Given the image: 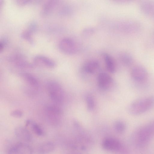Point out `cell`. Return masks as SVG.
I'll return each mask as SVG.
<instances>
[{"label": "cell", "mask_w": 154, "mask_h": 154, "mask_svg": "<svg viewBox=\"0 0 154 154\" xmlns=\"http://www.w3.org/2000/svg\"><path fill=\"white\" fill-rule=\"evenodd\" d=\"M154 106V97L148 96L137 99L131 103L128 108L129 113L133 116L143 114Z\"/></svg>", "instance_id": "6da1fadb"}, {"label": "cell", "mask_w": 154, "mask_h": 154, "mask_svg": "<svg viewBox=\"0 0 154 154\" xmlns=\"http://www.w3.org/2000/svg\"><path fill=\"white\" fill-rule=\"evenodd\" d=\"M153 136L147 124L134 131L132 137V143L137 148H143L148 144Z\"/></svg>", "instance_id": "7a4b0ae2"}, {"label": "cell", "mask_w": 154, "mask_h": 154, "mask_svg": "<svg viewBox=\"0 0 154 154\" xmlns=\"http://www.w3.org/2000/svg\"><path fill=\"white\" fill-rule=\"evenodd\" d=\"M131 76L135 87L148 84V72L144 67L141 65H136L132 68Z\"/></svg>", "instance_id": "3957f363"}, {"label": "cell", "mask_w": 154, "mask_h": 154, "mask_svg": "<svg viewBox=\"0 0 154 154\" xmlns=\"http://www.w3.org/2000/svg\"><path fill=\"white\" fill-rule=\"evenodd\" d=\"M47 88L49 97L54 103L58 105L61 103L64 93L60 85L56 82L51 81L48 83Z\"/></svg>", "instance_id": "277c9868"}, {"label": "cell", "mask_w": 154, "mask_h": 154, "mask_svg": "<svg viewBox=\"0 0 154 154\" xmlns=\"http://www.w3.org/2000/svg\"><path fill=\"white\" fill-rule=\"evenodd\" d=\"M45 113L48 121L52 125H58L61 120L62 111L58 105H47L45 109Z\"/></svg>", "instance_id": "5b68a950"}, {"label": "cell", "mask_w": 154, "mask_h": 154, "mask_svg": "<svg viewBox=\"0 0 154 154\" xmlns=\"http://www.w3.org/2000/svg\"><path fill=\"white\" fill-rule=\"evenodd\" d=\"M58 47L63 53L67 55H73L78 51V46L72 39L68 37L62 39L59 42Z\"/></svg>", "instance_id": "8992f818"}, {"label": "cell", "mask_w": 154, "mask_h": 154, "mask_svg": "<svg viewBox=\"0 0 154 154\" xmlns=\"http://www.w3.org/2000/svg\"><path fill=\"white\" fill-rule=\"evenodd\" d=\"M8 154H33V150L29 145L19 143L11 147L9 149Z\"/></svg>", "instance_id": "52a82bcc"}, {"label": "cell", "mask_w": 154, "mask_h": 154, "mask_svg": "<svg viewBox=\"0 0 154 154\" xmlns=\"http://www.w3.org/2000/svg\"><path fill=\"white\" fill-rule=\"evenodd\" d=\"M14 134L19 139L26 142H30L32 140V136L28 130L22 126L17 127L14 129Z\"/></svg>", "instance_id": "ba28073f"}, {"label": "cell", "mask_w": 154, "mask_h": 154, "mask_svg": "<svg viewBox=\"0 0 154 154\" xmlns=\"http://www.w3.org/2000/svg\"><path fill=\"white\" fill-rule=\"evenodd\" d=\"M33 62L36 65L44 66L48 68H53L55 67V62L51 59L42 55H37L33 59Z\"/></svg>", "instance_id": "9c48e42d"}, {"label": "cell", "mask_w": 154, "mask_h": 154, "mask_svg": "<svg viewBox=\"0 0 154 154\" xmlns=\"http://www.w3.org/2000/svg\"><path fill=\"white\" fill-rule=\"evenodd\" d=\"M103 148L109 150H117L120 149L121 145L120 142L116 139L111 137L105 139L103 141Z\"/></svg>", "instance_id": "30bf717a"}, {"label": "cell", "mask_w": 154, "mask_h": 154, "mask_svg": "<svg viewBox=\"0 0 154 154\" xmlns=\"http://www.w3.org/2000/svg\"><path fill=\"white\" fill-rule=\"evenodd\" d=\"M98 81L99 86L103 89H107L109 88L112 82V79L111 77L107 73L104 72L99 74Z\"/></svg>", "instance_id": "8fae6325"}, {"label": "cell", "mask_w": 154, "mask_h": 154, "mask_svg": "<svg viewBox=\"0 0 154 154\" xmlns=\"http://www.w3.org/2000/svg\"><path fill=\"white\" fill-rule=\"evenodd\" d=\"M26 126L29 127L35 134L38 136H42L45 134L44 131L41 126L32 120H26Z\"/></svg>", "instance_id": "7c38bea8"}, {"label": "cell", "mask_w": 154, "mask_h": 154, "mask_svg": "<svg viewBox=\"0 0 154 154\" xmlns=\"http://www.w3.org/2000/svg\"><path fill=\"white\" fill-rule=\"evenodd\" d=\"M21 76L24 81L30 86L35 88L38 87V82L36 78L33 75L27 72H23Z\"/></svg>", "instance_id": "4fadbf2b"}, {"label": "cell", "mask_w": 154, "mask_h": 154, "mask_svg": "<svg viewBox=\"0 0 154 154\" xmlns=\"http://www.w3.org/2000/svg\"><path fill=\"white\" fill-rule=\"evenodd\" d=\"M54 143L51 142H47L41 144L38 148V152L39 154H47L55 149Z\"/></svg>", "instance_id": "5bb4252c"}, {"label": "cell", "mask_w": 154, "mask_h": 154, "mask_svg": "<svg viewBox=\"0 0 154 154\" xmlns=\"http://www.w3.org/2000/svg\"><path fill=\"white\" fill-rule=\"evenodd\" d=\"M57 1L55 0L49 1L45 2L42 8L41 13L44 16L49 14L56 7Z\"/></svg>", "instance_id": "9a60e30c"}, {"label": "cell", "mask_w": 154, "mask_h": 154, "mask_svg": "<svg viewBox=\"0 0 154 154\" xmlns=\"http://www.w3.org/2000/svg\"><path fill=\"white\" fill-rule=\"evenodd\" d=\"M99 67V63L98 61L96 60H92L85 64L84 66V69L87 73H93L97 71Z\"/></svg>", "instance_id": "2e32d148"}, {"label": "cell", "mask_w": 154, "mask_h": 154, "mask_svg": "<svg viewBox=\"0 0 154 154\" xmlns=\"http://www.w3.org/2000/svg\"><path fill=\"white\" fill-rule=\"evenodd\" d=\"M103 57L107 69L110 72L114 73L115 70V66L113 58L107 53L103 54Z\"/></svg>", "instance_id": "e0dca14e"}, {"label": "cell", "mask_w": 154, "mask_h": 154, "mask_svg": "<svg viewBox=\"0 0 154 154\" xmlns=\"http://www.w3.org/2000/svg\"><path fill=\"white\" fill-rule=\"evenodd\" d=\"M120 58L122 63L126 66H130L133 62L132 57L126 53L122 54L121 55Z\"/></svg>", "instance_id": "ac0fdd59"}, {"label": "cell", "mask_w": 154, "mask_h": 154, "mask_svg": "<svg viewBox=\"0 0 154 154\" xmlns=\"http://www.w3.org/2000/svg\"><path fill=\"white\" fill-rule=\"evenodd\" d=\"M33 32L29 29L24 31L21 34L22 38L27 40L31 44L33 43V41L32 37V33Z\"/></svg>", "instance_id": "d6986e66"}, {"label": "cell", "mask_w": 154, "mask_h": 154, "mask_svg": "<svg viewBox=\"0 0 154 154\" xmlns=\"http://www.w3.org/2000/svg\"><path fill=\"white\" fill-rule=\"evenodd\" d=\"M114 128L118 132L121 133L125 131L126 125L123 122L118 121L115 123Z\"/></svg>", "instance_id": "ffe728a7"}, {"label": "cell", "mask_w": 154, "mask_h": 154, "mask_svg": "<svg viewBox=\"0 0 154 154\" xmlns=\"http://www.w3.org/2000/svg\"><path fill=\"white\" fill-rule=\"evenodd\" d=\"M87 109L88 110L91 111L94 108V102L92 97L91 96H88L86 98Z\"/></svg>", "instance_id": "44dd1931"}, {"label": "cell", "mask_w": 154, "mask_h": 154, "mask_svg": "<svg viewBox=\"0 0 154 154\" xmlns=\"http://www.w3.org/2000/svg\"><path fill=\"white\" fill-rule=\"evenodd\" d=\"M95 31V29L93 27H87L83 30L82 34L85 37H88L91 35Z\"/></svg>", "instance_id": "7402d4cb"}, {"label": "cell", "mask_w": 154, "mask_h": 154, "mask_svg": "<svg viewBox=\"0 0 154 154\" xmlns=\"http://www.w3.org/2000/svg\"><path fill=\"white\" fill-rule=\"evenodd\" d=\"M10 115L14 117L20 118L23 116V112L20 109H15L11 112Z\"/></svg>", "instance_id": "603a6c76"}, {"label": "cell", "mask_w": 154, "mask_h": 154, "mask_svg": "<svg viewBox=\"0 0 154 154\" xmlns=\"http://www.w3.org/2000/svg\"><path fill=\"white\" fill-rule=\"evenodd\" d=\"M7 43L6 40L2 39L0 41V51L1 52L4 50Z\"/></svg>", "instance_id": "cb8c5ba5"}, {"label": "cell", "mask_w": 154, "mask_h": 154, "mask_svg": "<svg viewBox=\"0 0 154 154\" xmlns=\"http://www.w3.org/2000/svg\"><path fill=\"white\" fill-rule=\"evenodd\" d=\"M151 133L154 135V120L147 124Z\"/></svg>", "instance_id": "d4e9b609"}]
</instances>
